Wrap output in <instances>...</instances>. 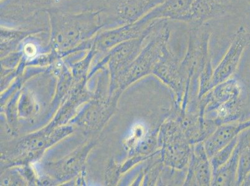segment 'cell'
Here are the masks:
<instances>
[{
    "label": "cell",
    "mask_w": 250,
    "mask_h": 186,
    "mask_svg": "<svg viewBox=\"0 0 250 186\" xmlns=\"http://www.w3.org/2000/svg\"><path fill=\"white\" fill-rule=\"evenodd\" d=\"M47 13L50 42L58 52L90 44L100 32L109 28L107 18L101 9H86L77 13L53 9Z\"/></svg>",
    "instance_id": "cell-1"
},
{
    "label": "cell",
    "mask_w": 250,
    "mask_h": 186,
    "mask_svg": "<svg viewBox=\"0 0 250 186\" xmlns=\"http://www.w3.org/2000/svg\"><path fill=\"white\" fill-rule=\"evenodd\" d=\"M211 31L208 23L192 25L188 34L186 55L181 61V69L186 79V88L181 106L198 102L199 78L211 62L209 53Z\"/></svg>",
    "instance_id": "cell-2"
},
{
    "label": "cell",
    "mask_w": 250,
    "mask_h": 186,
    "mask_svg": "<svg viewBox=\"0 0 250 186\" xmlns=\"http://www.w3.org/2000/svg\"><path fill=\"white\" fill-rule=\"evenodd\" d=\"M242 90L236 79L216 85L199 100L200 114L216 126L231 123L240 116Z\"/></svg>",
    "instance_id": "cell-3"
},
{
    "label": "cell",
    "mask_w": 250,
    "mask_h": 186,
    "mask_svg": "<svg viewBox=\"0 0 250 186\" xmlns=\"http://www.w3.org/2000/svg\"><path fill=\"white\" fill-rule=\"evenodd\" d=\"M158 142L161 161L165 167L179 171L187 169L192 145L174 114L170 115L161 124L158 129Z\"/></svg>",
    "instance_id": "cell-4"
},
{
    "label": "cell",
    "mask_w": 250,
    "mask_h": 186,
    "mask_svg": "<svg viewBox=\"0 0 250 186\" xmlns=\"http://www.w3.org/2000/svg\"><path fill=\"white\" fill-rule=\"evenodd\" d=\"M209 13L208 0H165L142 19L148 23L156 20H170L198 25L205 23Z\"/></svg>",
    "instance_id": "cell-5"
},
{
    "label": "cell",
    "mask_w": 250,
    "mask_h": 186,
    "mask_svg": "<svg viewBox=\"0 0 250 186\" xmlns=\"http://www.w3.org/2000/svg\"><path fill=\"white\" fill-rule=\"evenodd\" d=\"M102 11L110 29L133 23L142 19L165 0H105Z\"/></svg>",
    "instance_id": "cell-6"
},
{
    "label": "cell",
    "mask_w": 250,
    "mask_h": 186,
    "mask_svg": "<svg viewBox=\"0 0 250 186\" xmlns=\"http://www.w3.org/2000/svg\"><path fill=\"white\" fill-rule=\"evenodd\" d=\"M181 61L170 49L154 67L152 74L169 87L176 96V106L180 108L185 95L186 79L181 69Z\"/></svg>",
    "instance_id": "cell-7"
},
{
    "label": "cell",
    "mask_w": 250,
    "mask_h": 186,
    "mask_svg": "<svg viewBox=\"0 0 250 186\" xmlns=\"http://www.w3.org/2000/svg\"><path fill=\"white\" fill-rule=\"evenodd\" d=\"M250 40V36L245 29L241 27L236 32L235 37L229 48L213 69L212 76L213 88L219 84L231 78L239 64L241 56Z\"/></svg>",
    "instance_id": "cell-8"
},
{
    "label": "cell",
    "mask_w": 250,
    "mask_h": 186,
    "mask_svg": "<svg viewBox=\"0 0 250 186\" xmlns=\"http://www.w3.org/2000/svg\"><path fill=\"white\" fill-rule=\"evenodd\" d=\"M153 22L147 23L142 18L133 23L104 29L94 38L93 44L99 51L112 49L122 42L140 37L146 33Z\"/></svg>",
    "instance_id": "cell-9"
},
{
    "label": "cell",
    "mask_w": 250,
    "mask_h": 186,
    "mask_svg": "<svg viewBox=\"0 0 250 186\" xmlns=\"http://www.w3.org/2000/svg\"><path fill=\"white\" fill-rule=\"evenodd\" d=\"M213 171L203 142L192 145L191 156L187 167L184 186H211Z\"/></svg>",
    "instance_id": "cell-10"
},
{
    "label": "cell",
    "mask_w": 250,
    "mask_h": 186,
    "mask_svg": "<svg viewBox=\"0 0 250 186\" xmlns=\"http://www.w3.org/2000/svg\"><path fill=\"white\" fill-rule=\"evenodd\" d=\"M69 0H6L9 10L18 19L24 21L42 11L57 9Z\"/></svg>",
    "instance_id": "cell-11"
},
{
    "label": "cell",
    "mask_w": 250,
    "mask_h": 186,
    "mask_svg": "<svg viewBox=\"0 0 250 186\" xmlns=\"http://www.w3.org/2000/svg\"><path fill=\"white\" fill-rule=\"evenodd\" d=\"M238 145L229 160L219 169L213 172L211 186H230L236 185L238 167Z\"/></svg>",
    "instance_id": "cell-12"
},
{
    "label": "cell",
    "mask_w": 250,
    "mask_h": 186,
    "mask_svg": "<svg viewBox=\"0 0 250 186\" xmlns=\"http://www.w3.org/2000/svg\"><path fill=\"white\" fill-rule=\"evenodd\" d=\"M238 167L237 183L240 185L250 172V131L238 137Z\"/></svg>",
    "instance_id": "cell-13"
},
{
    "label": "cell",
    "mask_w": 250,
    "mask_h": 186,
    "mask_svg": "<svg viewBox=\"0 0 250 186\" xmlns=\"http://www.w3.org/2000/svg\"><path fill=\"white\" fill-rule=\"evenodd\" d=\"M238 137L234 138L210 158L213 172L219 169L220 167L228 162L235 151L238 144Z\"/></svg>",
    "instance_id": "cell-14"
},
{
    "label": "cell",
    "mask_w": 250,
    "mask_h": 186,
    "mask_svg": "<svg viewBox=\"0 0 250 186\" xmlns=\"http://www.w3.org/2000/svg\"><path fill=\"white\" fill-rule=\"evenodd\" d=\"M226 1L227 2H229H229H230V0H226Z\"/></svg>",
    "instance_id": "cell-15"
}]
</instances>
